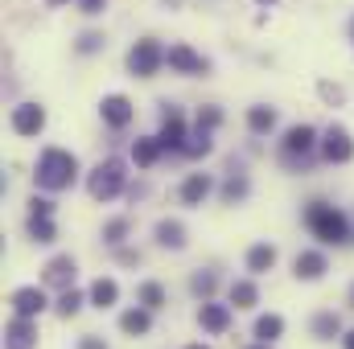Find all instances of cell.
<instances>
[{"instance_id":"1","label":"cell","mask_w":354,"mask_h":349,"mask_svg":"<svg viewBox=\"0 0 354 349\" xmlns=\"http://www.w3.org/2000/svg\"><path fill=\"white\" fill-rule=\"evenodd\" d=\"M305 230L322 243V247H351L354 243V226L351 218L338 210V206H330V201H322V197H313V201H305Z\"/></svg>"},{"instance_id":"2","label":"cell","mask_w":354,"mask_h":349,"mask_svg":"<svg viewBox=\"0 0 354 349\" xmlns=\"http://www.w3.org/2000/svg\"><path fill=\"white\" fill-rule=\"evenodd\" d=\"M79 173H83V165H79L75 152H66V148H41L37 169H33V185L46 189V193H62V189H71L79 181Z\"/></svg>"},{"instance_id":"3","label":"cell","mask_w":354,"mask_h":349,"mask_svg":"<svg viewBox=\"0 0 354 349\" xmlns=\"http://www.w3.org/2000/svg\"><path fill=\"white\" fill-rule=\"evenodd\" d=\"M322 144V132L309 128V123H292L284 136H280V165L288 173H309L313 169V152Z\"/></svg>"},{"instance_id":"4","label":"cell","mask_w":354,"mask_h":349,"mask_svg":"<svg viewBox=\"0 0 354 349\" xmlns=\"http://www.w3.org/2000/svg\"><path fill=\"white\" fill-rule=\"evenodd\" d=\"M87 193L91 201H115L120 193H128V165L120 157H103L87 173Z\"/></svg>"},{"instance_id":"5","label":"cell","mask_w":354,"mask_h":349,"mask_svg":"<svg viewBox=\"0 0 354 349\" xmlns=\"http://www.w3.org/2000/svg\"><path fill=\"white\" fill-rule=\"evenodd\" d=\"M165 66V50L157 37H140L132 50H128V70L136 79H157V70Z\"/></svg>"},{"instance_id":"6","label":"cell","mask_w":354,"mask_h":349,"mask_svg":"<svg viewBox=\"0 0 354 349\" xmlns=\"http://www.w3.org/2000/svg\"><path fill=\"white\" fill-rule=\"evenodd\" d=\"M317 157H322L326 165H351V161H354V136H351V128H342V123H330V128L322 132Z\"/></svg>"},{"instance_id":"7","label":"cell","mask_w":354,"mask_h":349,"mask_svg":"<svg viewBox=\"0 0 354 349\" xmlns=\"http://www.w3.org/2000/svg\"><path fill=\"white\" fill-rule=\"evenodd\" d=\"M165 62H169L174 74H185V79H206V74H210V62H206L194 46H185V41H177V46L165 50Z\"/></svg>"},{"instance_id":"8","label":"cell","mask_w":354,"mask_h":349,"mask_svg":"<svg viewBox=\"0 0 354 349\" xmlns=\"http://www.w3.org/2000/svg\"><path fill=\"white\" fill-rule=\"evenodd\" d=\"M161 148L165 152H181L185 140H189V128H185V115L177 111L174 103H161V132H157Z\"/></svg>"},{"instance_id":"9","label":"cell","mask_w":354,"mask_h":349,"mask_svg":"<svg viewBox=\"0 0 354 349\" xmlns=\"http://www.w3.org/2000/svg\"><path fill=\"white\" fill-rule=\"evenodd\" d=\"M8 128L21 136V140H37L46 132V107L41 103H17L12 115H8Z\"/></svg>"},{"instance_id":"10","label":"cell","mask_w":354,"mask_h":349,"mask_svg":"<svg viewBox=\"0 0 354 349\" xmlns=\"http://www.w3.org/2000/svg\"><path fill=\"white\" fill-rule=\"evenodd\" d=\"M8 308H12V317H41L46 308H54L50 304V296H46V283L37 288V283H25V288H12V296H8Z\"/></svg>"},{"instance_id":"11","label":"cell","mask_w":354,"mask_h":349,"mask_svg":"<svg viewBox=\"0 0 354 349\" xmlns=\"http://www.w3.org/2000/svg\"><path fill=\"white\" fill-rule=\"evenodd\" d=\"M99 115H103V123H107L111 132H124V128L136 119V107H132V99H128V94H103Z\"/></svg>"},{"instance_id":"12","label":"cell","mask_w":354,"mask_h":349,"mask_svg":"<svg viewBox=\"0 0 354 349\" xmlns=\"http://www.w3.org/2000/svg\"><path fill=\"white\" fill-rule=\"evenodd\" d=\"M231 321H235L231 304H218V300H202V304H198V325H202V333L223 337V333L231 329Z\"/></svg>"},{"instance_id":"13","label":"cell","mask_w":354,"mask_h":349,"mask_svg":"<svg viewBox=\"0 0 354 349\" xmlns=\"http://www.w3.org/2000/svg\"><path fill=\"white\" fill-rule=\"evenodd\" d=\"M75 275H79V263H75V255H54V259L41 267V283H46V288H54V292L75 288Z\"/></svg>"},{"instance_id":"14","label":"cell","mask_w":354,"mask_h":349,"mask_svg":"<svg viewBox=\"0 0 354 349\" xmlns=\"http://www.w3.org/2000/svg\"><path fill=\"white\" fill-rule=\"evenodd\" d=\"M37 341H41V329L33 317H12L4 325V349H37Z\"/></svg>"},{"instance_id":"15","label":"cell","mask_w":354,"mask_h":349,"mask_svg":"<svg viewBox=\"0 0 354 349\" xmlns=\"http://www.w3.org/2000/svg\"><path fill=\"white\" fill-rule=\"evenodd\" d=\"M326 271H330V259H326V251H297V259H292V275L301 279V283H317V279H326Z\"/></svg>"},{"instance_id":"16","label":"cell","mask_w":354,"mask_h":349,"mask_svg":"<svg viewBox=\"0 0 354 349\" xmlns=\"http://www.w3.org/2000/svg\"><path fill=\"white\" fill-rule=\"evenodd\" d=\"M210 193H214V177H210V173H185V181L177 185L181 206H194V210H198Z\"/></svg>"},{"instance_id":"17","label":"cell","mask_w":354,"mask_h":349,"mask_svg":"<svg viewBox=\"0 0 354 349\" xmlns=\"http://www.w3.org/2000/svg\"><path fill=\"white\" fill-rule=\"evenodd\" d=\"M153 239H157L161 251H185V247H189V230H185V222H177V218H161V222L153 226Z\"/></svg>"},{"instance_id":"18","label":"cell","mask_w":354,"mask_h":349,"mask_svg":"<svg viewBox=\"0 0 354 349\" xmlns=\"http://www.w3.org/2000/svg\"><path fill=\"white\" fill-rule=\"evenodd\" d=\"M252 197V177L243 169H227V181L218 185V201L223 206H243Z\"/></svg>"},{"instance_id":"19","label":"cell","mask_w":354,"mask_h":349,"mask_svg":"<svg viewBox=\"0 0 354 349\" xmlns=\"http://www.w3.org/2000/svg\"><path fill=\"white\" fill-rule=\"evenodd\" d=\"M120 333H124V337H149V333H153V312H149L145 304L124 308V312H120Z\"/></svg>"},{"instance_id":"20","label":"cell","mask_w":354,"mask_h":349,"mask_svg":"<svg viewBox=\"0 0 354 349\" xmlns=\"http://www.w3.org/2000/svg\"><path fill=\"white\" fill-rule=\"evenodd\" d=\"M227 300H231L235 312H252V308L260 304V288H256V279H231Z\"/></svg>"},{"instance_id":"21","label":"cell","mask_w":354,"mask_h":349,"mask_svg":"<svg viewBox=\"0 0 354 349\" xmlns=\"http://www.w3.org/2000/svg\"><path fill=\"white\" fill-rule=\"evenodd\" d=\"M91 308H99V312H107V308H115L120 304V283L111 279V275H99L95 283H91Z\"/></svg>"},{"instance_id":"22","label":"cell","mask_w":354,"mask_h":349,"mask_svg":"<svg viewBox=\"0 0 354 349\" xmlns=\"http://www.w3.org/2000/svg\"><path fill=\"white\" fill-rule=\"evenodd\" d=\"M276 259H280V251H276L272 243H252L248 255H243V267H248L252 275H264V271L276 267Z\"/></svg>"},{"instance_id":"23","label":"cell","mask_w":354,"mask_h":349,"mask_svg":"<svg viewBox=\"0 0 354 349\" xmlns=\"http://www.w3.org/2000/svg\"><path fill=\"white\" fill-rule=\"evenodd\" d=\"M161 157H165V148H161L157 136H136V140H132V161H136V169H153Z\"/></svg>"},{"instance_id":"24","label":"cell","mask_w":354,"mask_h":349,"mask_svg":"<svg viewBox=\"0 0 354 349\" xmlns=\"http://www.w3.org/2000/svg\"><path fill=\"white\" fill-rule=\"evenodd\" d=\"M25 230H29V239H33L37 247H50V243H58V222H54V214H29Z\"/></svg>"},{"instance_id":"25","label":"cell","mask_w":354,"mask_h":349,"mask_svg":"<svg viewBox=\"0 0 354 349\" xmlns=\"http://www.w3.org/2000/svg\"><path fill=\"white\" fill-rule=\"evenodd\" d=\"M276 123H280L276 107H268V103L248 107V132H252V136H272V132H276Z\"/></svg>"},{"instance_id":"26","label":"cell","mask_w":354,"mask_h":349,"mask_svg":"<svg viewBox=\"0 0 354 349\" xmlns=\"http://www.w3.org/2000/svg\"><path fill=\"white\" fill-rule=\"evenodd\" d=\"M218 271L214 267H198L194 275H189V296H198V300H214L218 296Z\"/></svg>"},{"instance_id":"27","label":"cell","mask_w":354,"mask_h":349,"mask_svg":"<svg viewBox=\"0 0 354 349\" xmlns=\"http://www.w3.org/2000/svg\"><path fill=\"white\" fill-rule=\"evenodd\" d=\"M309 333H313L317 341H334V337L342 341L346 329H342V317H338V312H317V317L309 321Z\"/></svg>"},{"instance_id":"28","label":"cell","mask_w":354,"mask_h":349,"mask_svg":"<svg viewBox=\"0 0 354 349\" xmlns=\"http://www.w3.org/2000/svg\"><path fill=\"white\" fill-rule=\"evenodd\" d=\"M252 337H256V341H268V346H276V341L284 337V317H280V312H264V317H256Z\"/></svg>"},{"instance_id":"29","label":"cell","mask_w":354,"mask_h":349,"mask_svg":"<svg viewBox=\"0 0 354 349\" xmlns=\"http://www.w3.org/2000/svg\"><path fill=\"white\" fill-rule=\"evenodd\" d=\"M83 304H91L87 292H79V288H66V292H58V300H54V312H58L62 321H75V317L83 312Z\"/></svg>"},{"instance_id":"30","label":"cell","mask_w":354,"mask_h":349,"mask_svg":"<svg viewBox=\"0 0 354 349\" xmlns=\"http://www.w3.org/2000/svg\"><path fill=\"white\" fill-rule=\"evenodd\" d=\"M136 304H145L149 312H161V308L169 304V292H165V283H157V279H145V283L136 288Z\"/></svg>"},{"instance_id":"31","label":"cell","mask_w":354,"mask_h":349,"mask_svg":"<svg viewBox=\"0 0 354 349\" xmlns=\"http://www.w3.org/2000/svg\"><path fill=\"white\" fill-rule=\"evenodd\" d=\"M214 152V132H202V128H194L189 132V140H185V148H181V157H189V161H202V157H210Z\"/></svg>"},{"instance_id":"32","label":"cell","mask_w":354,"mask_h":349,"mask_svg":"<svg viewBox=\"0 0 354 349\" xmlns=\"http://www.w3.org/2000/svg\"><path fill=\"white\" fill-rule=\"evenodd\" d=\"M128 235H132V222H128V218H107L99 239H103V247H111V251H115V247H124V243H128Z\"/></svg>"},{"instance_id":"33","label":"cell","mask_w":354,"mask_h":349,"mask_svg":"<svg viewBox=\"0 0 354 349\" xmlns=\"http://www.w3.org/2000/svg\"><path fill=\"white\" fill-rule=\"evenodd\" d=\"M194 128H202V132H218V128H223V107H214V103L198 107V119H194Z\"/></svg>"},{"instance_id":"34","label":"cell","mask_w":354,"mask_h":349,"mask_svg":"<svg viewBox=\"0 0 354 349\" xmlns=\"http://www.w3.org/2000/svg\"><path fill=\"white\" fill-rule=\"evenodd\" d=\"M103 46H107V37H103V33H95V29H87V33H83V37L75 41V54H83V58H91V54H99Z\"/></svg>"},{"instance_id":"35","label":"cell","mask_w":354,"mask_h":349,"mask_svg":"<svg viewBox=\"0 0 354 349\" xmlns=\"http://www.w3.org/2000/svg\"><path fill=\"white\" fill-rule=\"evenodd\" d=\"M29 214H54V201H50V193H46V189L29 197Z\"/></svg>"},{"instance_id":"36","label":"cell","mask_w":354,"mask_h":349,"mask_svg":"<svg viewBox=\"0 0 354 349\" xmlns=\"http://www.w3.org/2000/svg\"><path fill=\"white\" fill-rule=\"evenodd\" d=\"M140 259H145L140 251H132V247H115V263H120V267H140Z\"/></svg>"},{"instance_id":"37","label":"cell","mask_w":354,"mask_h":349,"mask_svg":"<svg viewBox=\"0 0 354 349\" xmlns=\"http://www.w3.org/2000/svg\"><path fill=\"white\" fill-rule=\"evenodd\" d=\"M317 94L326 99V103H342L346 94H342V87H334V83H317Z\"/></svg>"},{"instance_id":"38","label":"cell","mask_w":354,"mask_h":349,"mask_svg":"<svg viewBox=\"0 0 354 349\" xmlns=\"http://www.w3.org/2000/svg\"><path fill=\"white\" fill-rule=\"evenodd\" d=\"M107 8V0H79V12H87V17H99Z\"/></svg>"},{"instance_id":"39","label":"cell","mask_w":354,"mask_h":349,"mask_svg":"<svg viewBox=\"0 0 354 349\" xmlns=\"http://www.w3.org/2000/svg\"><path fill=\"white\" fill-rule=\"evenodd\" d=\"M79 349H107V341H103L99 333H83V337H79Z\"/></svg>"},{"instance_id":"40","label":"cell","mask_w":354,"mask_h":349,"mask_svg":"<svg viewBox=\"0 0 354 349\" xmlns=\"http://www.w3.org/2000/svg\"><path fill=\"white\" fill-rule=\"evenodd\" d=\"M145 193H149V185H145V181H136V185H128V197H132V201H140Z\"/></svg>"},{"instance_id":"41","label":"cell","mask_w":354,"mask_h":349,"mask_svg":"<svg viewBox=\"0 0 354 349\" xmlns=\"http://www.w3.org/2000/svg\"><path fill=\"white\" fill-rule=\"evenodd\" d=\"M342 349H354V329H346V333H342Z\"/></svg>"},{"instance_id":"42","label":"cell","mask_w":354,"mask_h":349,"mask_svg":"<svg viewBox=\"0 0 354 349\" xmlns=\"http://www.w3.org/2000/svg\"><path fill=\"white\" fill-rule=\"evenodd\" d=\"M243 349H272L268 341H252V346H243Z\"/></svg>"},{"instance_id":"43","label":"cell","mask_w":354,"mask_h":349,"mask_svg":"<svg viewBox=\"0 0 354 349\" xmlns=\"http://www.w3.org/2000/svg\"><path fill=\"white\" fill-rule=\"evenodd\" d=\"M346 304H351V308H354V283H351V292H346Z\"/></svg>"},{"instance_id":"44","label":"cell","mask_w":354,"mask_h":349,"mask_svg":"<svg viewBox=\"0 0 354 349\" xmlns=\"http://www.w3.org/2000/svg\"><path fill=\"white\" fill-rule=\"evenodd\" d=\"M46 4H54V8H62V4H71V0H46Z\"/></svg>"},{"instance_id":"45","label":"cell","mask_w":354,"mask_h":349,"mask_svg":"<svg viewBox=\"0 0 354 349\" xmlns=\"http://www.w3.org/2000/svg\"><path fill=\"white\" fill-rule=\"evenodd\" d=\"M256 4H260V8H272V4H276V0H256Z\"/></svg>"},{"instance_id":"46","label":"cell","mask_w":354,"mask_h":349,"mask_svg":"<svg viewBox=\"0 0 354 349\" xmlns=\"http://www.w3.org/2000/svg\"><path fill=\"white\" fill-rule=\"evenodd\" d=\"M185 349H210V346H202V341H198V346H185Z\"/></svg>"},{"instance_id":"47","label":"cell","mask_w":354,"mask_h":349,"mask_svg":"<svg viewBox=\"0 0 354 349\" xmlns=\"http://www.w3.org/2000/svg\"><path fill=\"white\" fill-rule=\"evenodd\" d=\"M351 41H354V21H351Z\"/></svg>"}]
</instances>
